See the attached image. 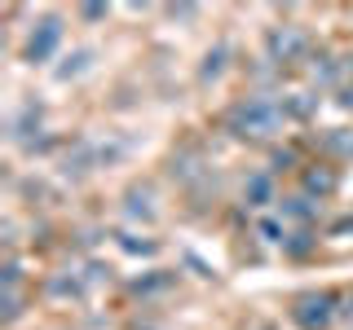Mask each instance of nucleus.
I'll list each match as a JSON object with an SVG mask.
<instances>
[{
  "mask_svg": "<svg viewBox=\"0 0 353 330\" xmlns=\"http://www.w3.org/2000/svg\"><path fill=\"white\" fill-rule=\"evenodd\" d=\"M301 49H305V40L296 36V27L270 31V53H274V58H279V62H292V58H296V53H301Z\"/></svg>",
  "mask_w": 353,
  "mask_h": 330,
  "instance_id": "obj_4",
  "label": "nucleus"
},
{
  "mask_svg": "<svg viewBox=\"0 0 353 330\" xmlns=\"http://www.w3.org/2000/svg\"><path fill=\"white\" fill-rule=\"evenodd\" d=\"M305 203H309V198H292V207H287V212H292V216H301V220H305V216H309V207H305Z\"/></svg>",
  "mask_w": 353,
  "mask_h": 330,
  "instance_id": "obj_7",
  "label": "nucleus"
},
{
  "mask_svg": "<svg viewBox=\"0 0 353 330\" xmlns=\"http://www.w3.org/2000/svg\"><path fill=\"white\" fill-rule=\"evenodd\" d=\"M296 242H283V247H287V256H309V247H314V238H309V234H292Z\"/></svg>",
  "mask_w": 353,
  "mask_h": 330,
  "instance_id": "obj_6",
  "label": "nucleus"
},
{
  "mask_svg": "<svg viewBox=\"0 0 353 330\" xmlns=\"http://www.w3.org/2000/svg\"><path fill=\"white\" fill-rule=\"evenodd\" d=\"M283 110L270 102V97H243V102L230 106L225 124L239 132V137H270L274 128H279Z\"/></svg>",
  "mask_w": 353,
  "mask_h": 330,
  "instance_id": "obj_1",
  "label": "nucleus"
},
{
  "mask_svg": "<svg viewBox=\"0 0 353 330\" xmlns=\"http://www.w3.org/2000/svg\"><path fill=\"white\" fill-rule=\"evenodd\" d=\"M270 194H274V185H270V176H256V181L248 185V198H256V207L261 203H270Z\"/></svg>",
  "mask_w": 353,
  "mask_h": 330,
  "instance_id": "obj_5",
  "label": "nucleus"
},
{
  "mask_svg": "<svg viewBox=\"0 0 353 330\" xmlns=\"http://www.w3.org/2000/svg\"><path fill=\"white\" fill-rule=\"evenodd\" d=\"M58 40H62V22H58V18L40 22V36H31V44H27V58H31V62H44L53 49H58Z\"/></svg>",
  "mask_w": 353,
  "mask_h": 330,
  "instance_id": "obj_3",
  "label": "nucleus"
},
{
  "mask_svg": "<svg viewBox=\"0 0 353 330\" xmlns=\"http://www.w3.org/2000/svg\"><path fill=\"white\" fill-rule=\"evenodd\" d=\"M345 313H353V295H349V308H345Z\"/></svg>",
  "mask_w": 353,
  "mask_h": 330,
  "instance_id": "obj_8",
  "label": "nucleus"
},
{
  "mask_svg": "<svg viewBox=\"0 0 353 330\" xmlns=\"http://www.w3.org/2000/svg\"><path fill=\"white\" fill-rule=\"evenodd\" d=\"M331 317H336V295L331 291H309L292 304V322L301 330H327Z\"/></svg>",
  "mask_w": 353,
  "mask_h": 330,
  "instance_id": "obj_2",
  "label": "nucleus"
}]
</instances>
